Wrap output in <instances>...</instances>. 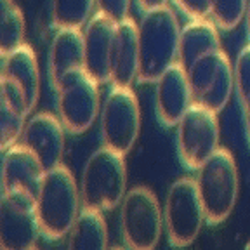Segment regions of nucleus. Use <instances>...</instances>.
<instances>
[{
	"mask_svg": "<svg viewBox=\"0 0 250 250\" xmlns=\"http://www.w3.org/2000/svg\"><path fill=\"white\" fill-rule=\"evenodd\" d=\"M164 224V212L151 189L137 186L125 193L120 203V226L129 249H155Z\"/></svg>",
	"mask_w": 250,
	"mask_h": 250,
	"instance_id": "5",
	"label": "nucleus"
},
{
	"mask_svg": "<svg viewBox=\"0 0 250 250\" xmlns=\"http://www.w3.org/2000/svg\"><path fill=\"white\" fill-rule=\"evenodd\" d=\"M139 70V37L137 24L132 20H124L117 23L109 61V82L113 85L130 87L137 78Z\"/></svg>",
	"mask_w": 250,
	"mask_h": 250,
	"instance_id": "16",
	"label": "nucleus"
},
{
	"mask_svg": "<svg viewBox=\"0 0 250 250\" xmlns=\"http://www.w3.org/2000/svg\"><path fill=\"white\" fill-rule=\"evenodd\" d=\"M24 18L14 0H0V52L2 58L23 45Z\"/></svg>",
	"mask_w": 250,
	"mask_h": 250,
	"instance_id": "22",
	"label": "nucleus"
},
{
	"mask_svg": "<svg viewBox=\"0 0 250 250\" xmlns=\"http://www.w3.org/2000/svg\"><path fill=\"white\" fill-rule=\"evenodd\" d=\"M0 80L18 87L23 92L30 111L35 108L40 96V73L37 56L30 45L23 43L7 56H4Z\"/></svg>",
	"mask_w": 250,
	"mask_h": 250,
	"instance_id": "17",
	"label": "nucleus"
},
{
	"mask_svg": "<svg viewBox=\"0 0 250 250\" xmlns=\"http://www.w3.org/2000/svg\"><path fill=\"white\" fill-rule=\"evenodd\" d=\"M195 181L208 223L226 221L238 200V168L233 155L219 148L198 167Z\"/></svg>",
	"mask_w": 250,
	"mask_h": 250,
	"instance_id": "4",
	"label": "nucleus"
},
{
	"mask_svg": "<svg viewBox=\"0 0 250 250\" xmlns=\"http://www.w3.org/2000/svg\"><path fill=\"white\" fill-rule=\"evenodd\" d=\"M242 108H243V122H245V132L247 137H249L250 143V94L247 96L245 99H242Z\"/></svg>",
	"mask_w": 250,
	"mask_h": 250,
	"instance_id": "28",
	"label": "nucleus"
},
{
	"mask_svg": "<svg viewBox=\"0 0 250 250\" xmlns=\"http://www.w3.org/2000/svg\"><path fill=\"white\" fill-rule=\"evenodd\" d=\"M61 118L49 113H39L31 118L24 127L21 136V145L35 153L42 167L47 170L61 165V156L64 151V132Z\"/></svg>",
	"mask_w": 250,
	"mask_h": 250,
	"instance_id": "13",
	"label": "nucleus"
},
{
	"mask_svg": "<svg viewBox=\"0 0 250 250\" xmlns=\"http://www.w3.org/2000/svg\"><path fill=\"white\" fill-rule=\"evenodd\" d=\"M139 37V82H156L179 58L181 28L176 14L164 5L145 11L137 26Z\"/></svg>",
	"mask_w": 250,
	"mask_h": 250,
	"instance_id": "1",
	"label": "nucleus"
},
{
	"mask_svg": "<svg viewBox=\"0 0 250 250\" xmlns=\"http://www.w3.org/2000/svg\"><path fill=\"white\" fill-rule=\"evenodd\" d=\"M80 189L71 172L64 165L47 170L39 195L35 196L42 234L51 240L66 236L80 214Z\"/></svg>",
	"mask_w": 250,
	"mask_h": 250,
	"instance_id": "2",
	"label": "nucleus"
},
{
	"mask_svg": "<svg viewBox=\"0 0 250 250\" xmlns=\"http://www.w3.org/2000/svg\"><path fill=\"white\" fill-rule=\"evenodd\" d=\"M85 66V42L77 28H59L49 52V77L58 85L64 75Z\"/></svg>",
	"mask_w": 250,
	"mask_h": 250,
	"instance_id": "18",
	"label": "nucleus"
},
{
	"mask_svg": "<svg viewBox=\"0 0 250 250\" xmlns=\"http://www.w3.org/2000/svg\"><path fill=\"white\" fill-rule=\"evenodd\" d=\"M115 30H117V21L98 12L89 20L83 33V42H85L83 70L98 83L109 82V61H111Z\"/></svg>",
	"mask_w": 250,
	"mask_h": 250,
	"instance_id": "15",
	"label": "nucleus"
},
{
	"mask_svg": "<svg viewBox=\"0 0 250 250\" xmlns=\"http://www.w3.org/2000/svg\"><path fill=\"white\" fill-rule=\"evenodd\" d=\"M45 168L35 153L24 145H12L4 149L2 158V191H21L37 196L42 186Z\"/></svg>",
	"mask_w": 250,
	"mask_h": 250,
	"instance_id": "14",
	"label": "nucleus"
},
{
	"mask_svg": "<svg viewBox=\"0 0 250 250\" xmlns=\"http://www.w3.org/2000/svg\"><path fill=\"white\" fill-rule=\"evenodd\" d=\"M177 149L181 160L198 170L219 149L217 113L193 103L177 124Z\"/></svg>",
	"mask_w": 250,
	"mask_h": 250,
	"instance_id": "10",
	"label": "nucleus"
},
{
	"mask_svg": "<svg viewBox=\"0 0 250 250\" xmlns=\"http://www.w3.org/2000/svg\"><path fill=\"white\" fill-rule=\"evenodd\" d=\"M96 0H52V21L58 28H80L89 21Z\"/></svg>",
	"mask_w": 250,
	"mask_h": 250,
	"instance_id": "23",
	"label": "nucleus"
},
{
	"mask_svg": "<svg viewBox=\"0 0 250 250\" xmlns=\"http://www.w3.org/2000/svg\"><path fill=\"white\" fill-rule=\"evenodd\" d=\"M214 24L215 23H210L203 18V20H191L181 30L177 62L184 70H188L193 62L205 54L221 49V42Z\"/></svg>",
	"mask_w": 250,
	"mask_h": 250,
	"instance_id": "20",
	"label": "nucleus"
},
{
	"mask_svg": "<svg viewBox=\"0 0 250 250\" xmlns=\"http://www.w3.org/2000/svg\"><path fill=\"white\" fill-rule=\"evenodd\" d=\"M26 98L18 87L0 80V148L2 151L18 143L30 115Z\"/></svg>",
	"mask_w": 250,
	"mask_h": 250,
	"instance_id": "19",
	"label": "nucleus"
},
{
	"mask_svg": "<svg viewBox=\"0 0 250 250\" xmlns=\"http://www.w3.org/2000/svg\"><path fill=\"white\" fill-rule=\"evenodd\" d=\"M58 90V111L64 129L82 134L96 122L99 113L98 82L85 70H75L62 77Z\"/></svg>",
	"mask_w": 250,
	"mask_h": 250,
	"instance_id": "8",
	"label": "nucleus"
},
{
	"mask_svg": "<svg viewBox=\"0 0 250 250\" xmlns=\"http://www.w3.org/2000/svg\"><path fill=\"white\" fill-rule=\"evenodd\" d=\"M96 7H98V12L120 23V21L127 20L130 0H96Z\"/></svg>",
	"mask_w": 250,
	"mask_h": 250,
	"instance_id": "26",
	"label": "nucleus"
},
{
	"mask_svg": "<svg viewBox=\"0 0 250 250\" xmlns=\"http://www.w3.org/2000/svg\"><path fill=\"white\" fill-rule=\"evenodd\" d=\"M168 0H137V4L143 11H149V9H156V7H164L167 5Z\"/></svg>",
	"mask_w": 250,
	"mask_h": 250,
	"instance_id": "29",
	"label": "nucleus"
},
{
	"mask_svg": "<svg viewBox=\"0 0 250 250\" xmlns=\"http://www.w3.org/2000/svg\"><path fill=\"white\" fill-rule=\"evenodd\" d=\"M177 7L191 20H203L210 14V0H174Z\"/></svg>",
	"mask_w": 250,
	"mask_h": 250,
	"instance_id": "27",
	"label": "nucleus"
},
{
	"mask_svg": "<svg viewBox=\"0 0 250 250\" xmlns=\"http://www.w3.org/2000/svg\"><path fill=\"white\" fill-rule=\"evenodd\" d=\"M191 87L193 103L219 113L234 89V68L223 49L208 52L184 70Z\"/></svg>",
	"mask_w": 250,
	"mask_h": 250,
	"instance_id": "7",
	"label": "nucleus"
},
{
	"mask_svg": "<svg viewBox=\"0 0 250 250\" xmlns=\"http://www.w3.org/2000/svg\"><path fill=\"white\" fill-rule=\"evenodd\" d=\"M141 129L139 104L130 87L113 85L101 109L103 145L122 155L132 149Z\"/></svg>",
	"mask_w": 250,
	"mask_h": 250,
	"instance_id": "9",
	"label": "nucleus"
},
{
	"mask_svg": "<svg viewBox=\"0 0 250 250\" xmlns=\"http://www.w3.org/2000/svg\"><path fill=\"white\" fill-rule=\"evenodd\" d=\"M155 83L156 115L164 125H177L193 104L191 87L188 82L186 71L179 62H174L156 78Z\"/></svg>",
	"mask_w": 250,
	"mask_h": 250,
	"instance_id": "12",
	"label": "nucleus"
},
{
	"mask_svg": "<svg viewBox=\"0 0 250 250\" xmlns=\"http://www.w3.org/2000/svg\"><path fill=\"white\" fill-rule=\"evenodd\" d=\"M125 186L127 170L124 155L103 146L89 156L83 167L80 184L82 205L101 212L109 210L122 203Z\"/></svg>",
	"mask_w": 250,
	"mask_h": 250,
	"instance_id": "3",
	"label": "nucleus"
},
{
	"mask_svg": "<svg viewBox=\"0 0 250 250\" xmlns=\"http://www.w3.org/2000/svg\"><path fill=\"white\" fill-rule=\"evenodd\" d=\"M234 89L238 99H245L250 94V43L243 47L234 64Z\"/></svg>",
	"mask_w": 250,
	"mask_h": 250,
	"instance_id": "25",
	"label": "nucleus"
},
{
	"mask_svg": "<svg viewBox=\"0 0 250 250\" xmlns=\"http://www.w3.org/2000/svg\"><path fill=\"white\" fill-rule=\"evenodd\" d=\"M40 234L42 228L37 215L35 196L21 191H2V249H33Z\"/></svg>",
	"mask_w": 250,
	"mask_h": 250,
	"instance_id": "11",
	"label": "nucleus"
},
{
	"mask_svg": "<svg viewBox=\"0 0 250 250\" xmlns=\"http://www.w3.org/2000/svg\"><path fill=\"white\" fill-rule=\"evenodd\" d=\"M249 0H210V14L215 26L233 30L245 18Z\"/></svg>",
	"mask_w": 250,
	"mask_h": 250,
	"instance_id": "24",
	"label": "nucleus"
},
{
	"mask_svg": "<svg viewBox=\"0 0 250 250\" xmlns=\"http://www.w3.org/2000/svg\"><path fill=\"white\" fill-rule=\"evenodd\" d=\"M71 249H106L108 247V228L101 210L83 207L78 214L73 228L70 229Z\"/></svg>",
	"mask_w": 250,
	"mask_h": 250,
	"instance_id": "21",
	"label": "nucleus"
},
{
	"mask_svg": "<svg viewBox=\"0 0 250 250\" xmlns=\"http://www.w3.org/2000/svg\"><path fill=\"white\" fill-rule=\"evenodd\" d=\"M245 20H247V30H249V37H250V0H249V9H247Z\"/></svg>",
	"mask_w": 250,
	"mask_h": 250,
	"instance_id": "30",
	"label": "nucleus"
},
{
	"mask_svg": "<svg viewBox=\"0 0 250 250\" xmlns=\"http://www.w3.org/2000/svg\"><path fill=\"white\" fill-rule=\"evenodd\" d=\"M207 221L196 181L181 177L168 188L164 207V223L172 247L191 245Z\"/></svg>",
	"mask_w": 250,
	"mask_h": 250,
	"instance_id": "6",
	"label": "nucleus"
}]
</instances>
